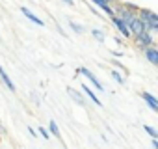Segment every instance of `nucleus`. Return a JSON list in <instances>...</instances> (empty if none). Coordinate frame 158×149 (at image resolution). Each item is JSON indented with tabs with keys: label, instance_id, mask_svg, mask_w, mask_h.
<instances>
[{
	"label": "nucleus",
	"instance_id": "obj_1",
	"mask_svg": "<svg viewBox=\"0 0 158 149\" xmlns=\"http://www.w3.org/2000/svg\"><path fill=\"white\" fill-rule=\"evenodd\" d=\"M136 15H138L139 21L145 24V30H147V32H151V34L158 32V15H156L152 10H149V8H139Z\"/></svg>",
	"mask_w": 158,
	"mask_h": 149
},
{
	"label": "nucleus",
	"instance_id": "obj_2",
	"mask_svg": "<svg viewBox=\"0 0 158 149\" xmlns=\"http://www.w3.org/2000/svg\"><path fill=\"white\" fill-rule=\"evenodd\" d=\"M130 39H134V45L138 47V49H141V50H145L147 47H151V45H154V37H152V34L151 32H141V34H136V36H132Z\"/></svg>",
	"mask_w": 158,
	"mask_h": 149
},
{
	"label": "nucleus",
	"instance_id": "obj_3",
	"mask_svg": "<svg viewBox=\"0 0 158 149\" xmlns=\"http://www.w3.org/2000/svg\"><path fill=\"white\" fill-rule=\"evenodd\" d=\"M78 73H80V74H84V77H86V79H88V80H89L93 86H95V90H99V92H106V90H104V84H102V82H101V80L95 77V74H93V73H91L88 67H80V69H78Z\"/></svg>",
	"mask_w": 158,
	"mask_h": 149
},
{
	"label": "nucleus",
	"instance_id": "obj_4",
	"mask_svg": "<svg viewBox=\"0 0 158 149\" xmlns=\"http://www.w3.org/2000/svg\"><path fill=\"white\" fill-rule=\"evenodd\" d=\"M21 13H23V15H24V17H26L30 23H34V24H37V26H41V28L45 26V21H43V19H39V17H37V15H35V13L30 10V8H26V6H21Z\"/></svg>",
	"mask_w": 158,
	"mask_h": 149
},
{
	"label": "nucleus",
	"instance_id": "obj_5",
	"mask_svg": "<svg viewBox=\"0 0 158 149\" xmlns=\"http://www.w3.org/2000/svg\"><path fill=\"white\" fill-rule=\"evenodd\" d=\"M110 21H112V24L115 26V30H117V32H119L123 37H127V39H130V37H132V34H130L128 26H127V24H123V23H121V21H119L115 15H112V17H110Z\"/></svg>",
	"mask_w": 158,
	"mask_h": 149
},
{
	"label": "nucleus",
	"instance_id": "obj_6",
	"mask_svg": "<svg viewBox=\"0 0 158 149\" xmlns=\"http://www.w3.org/2000/svg\"><path fill=\"white\" fill-rule=\"evenodd\" d=\"M0 80H2V84L11 92V93H15L17 92V88H15V82L11 80V77H10V74H8V71L2 67V65H0Z\"/></svg>",
	"mask_w": 158,
	"mask_h": 149
},
{
	"label": "nucleus",
	"instance_id": "obj_7",
	"mask_svg": "<svg viewBox=\"0 0 158 149\" xmlns=\"http://www.w3.org/2000/svg\"><path fill=\"white\" fill-rule=\"evenodd\" d=\"M139 97L143 99V103H145L152 112H158V99H156L152 93H149V92H141V93H139Z\"/></svg>",
	"mask_w": 158,
	"mask_h": 149
},
{
	"label": "nucleus",
	"instance_id": "obj_8",
	"mask_svg": "<svg viewBox=\"0 0 158 149\" xmlns=\"http://www.w3.org/2000/svg\"><path fill=\"white\" fill-rule=\"evenodd\" d=\"M128 30H130V34L132 36H136V34H141V32H145V24L139 21V17L136 15L130 23H128Z\"/></svg>",
	"mask_w": 158,
	"mask_h": 149
},
{
	"label": "nucleus",
	"instance_id": "obj_9",
	"mask_svg": "<svg viewBox=\"0 0 158 149\" xmlns=\"http://www.w3.org/2000/svg\"><path fill=\"white\" fill-rule=\"evenodd\" d=\"M143 54H145V58L149 60V63H152V65H158V49H156V45H151V47H147V49L143 50Z\"/></svg>",
	"mask_w": 158,
	"mask_h": 149
},
{
	"label": "nucleus",
	"instance_id": "obj_10",
	"mask_svg": "<svg viewBox=\"0 0 158 149\" xmlns=\"http://www.w3.org/2000/svg\"><path fill=\"white\" fill-rule=\"evenodd\" d=\"M89 2H91L93 6H97L99 10H102L106 15H110V17L114 15V8H112V4L108 2V0H89Z\"/></svg>",
	"mask_w": 158,
	"mask_h": 149
},
{
	"label": "nucleus",
	"instance_id": "obj_11",
	"mask_svg": "<svg viewBox=\"0 0 158 149\" xmlns=\"http://www.w3.org/2000/svg\"><path fill=\"white\" fill-rule=\"evenodd\" d=\"M67 95L76 103V104H80V106H84L86 104V99H84V95H82V92H78V90H73L71 86L67 88Z\"/></svg>",
	"mask_w": 158,
	"mask_h": 149
},
{
	"label": "nucleus",
	"instance_id": "obj_12",
	"mask_svg": "<svg viewBox=\"0 0 158 149\" xmlns=\"http://www.w3.org/2000/svg\"><path fill=\"white\" fill-rule=\"evenodd\" d=\"M82 95H88V97H89V99H91V101H93V103L97 104V106H102V103H101V99H99V97L95 95V92H93V90H91L89 86H86V84L82 86Z\"/></svg>",
	"mask_w": 158,
	"mask_h": 149
},
{
	"label": "nucleus",
	"instance_id": "obj_13",
	"mask_svg": "<svg viewBox=\"0 0 158 149\" xmlns=\"http://www.w3.org/2000/svg\"><path fill=\"white\" fill-rule=\"evenodd\" d=\"M47 130H48V134H50V136L54 134V138L61 140V132H60V127H58V123H56L54 119H50V121H48V129H47Z\"/></svg>",
	"mask_w": 158,
	"mask_h": 149
},
{
	"label": "nucleus",
	"instance_id": "obj_14",
	"mask_svg": "<svg viewBox=\"0 0 158 149\" xmlns=\"http://www.w3.org/2000/svg\"><path fill=\"white\" fill-rule=\"evenodd\" d=\"M69 28H73V32H74V34H84V32H86L84 24L76 23V21H73V19H69Z\"/></svg>",
	"mask_w": 158,
	"mask_h": 149
},
{
	"label": "nucleus",
	"instance_id": "obj_15",
	"mask_svg": "<svg viewBox=\"0 0 158 149\" xmlns=\"http://www.w3.org/2000/svg\"><path fill=\"white\" fill-rule=\"evenodd\" d=\"M112 79H114V80H115L117 84H121V86H123V84L127 82V79L123 77V73H119V71H115V69L112 71Z\"/></svg>",
	"mask_w": 158,
	"mask_h": 149
},
{
	"label": "nucleus",
	"instance_id": "obj_16",
	"mask_svg": "<svg viewBox=\"0 0 158 149\" xmlns=\"http://www.w3.org/2000/svg\"><path fill=\"white\" fill-rule=\"evenodd\" d=\"M89 32H91V36H93L99 43H104V32H102V30H99V28H91Z\"/></svg>",
	"mask_w": 158,
	"mask_h": 149
},
{
	"label": "nucleus",
	"instance_id": "obj_17",
	"mask_svg": "<svg viewBox=\"0 0 158 149\" xmlns=\"http://www.w3.org/2000/svg\"><path fill=\"white\" fill-rule=\"evenodd\" d=\"M143 130H145L151 138H158V130H156L154 127H151V125H143Z\"/></svg>",
	"mask_w": 158,
	"mask_h": 149
},
{
	"label": "nucleus",
	"instance_id": "obj_18",
	"mask_svg": "<svg viewBox=\"0 0 158 149\" xmlns=\"http://www.w3.org/2000/svg\"><path fill=\"white\" fill-rule=\"evenodd\" d=\"M35 132H37V136H41L43 140H50V134H48V130H47L45 127H37Z\"/></svg>",
	"mask_w": 158,
	"mask_h": 149
},
{
	"label": "nucleus",
	"instance_id": "obj_19",
	"mask_svg": "<svg viewBox=\"0 0 158 149\" xmlns=\"http://www.w3.org/2000/svg\"><path fill=\"white\" fill-rule=\"evenodd\" d=\"M61 2H63L65 6H71V8H73V6L76 4V2H74V0H61Z\"/></svg>",
	"mask_w": 158,
	"mask_h": 149
},
{
	"label": "nucleus",
	"instance_id": "obj_20",
	"mask_svg": "<svg viewBox=\"0 0 158 149\" xmlns=\"http://www.w3.org/2000/svg\"><path fill=\"white\" fill-rule=\"evenodd\" d=\"M28 132H30V136H32V138H37V132H35V129L28 127Z\"/></svg>",
	"mask_w": 158,
	"mask_h": 149
},
{
	"label": "nucleus",
	"instance_id": "obj_21",
	"mask_svg": "<svg viewBox=\"0 0 158 149\" xmlns=\"http://www.w3.org/2000/svg\"><path fill=\"white\" fill-rule=\"evenodd\" d=\"M112 54H114V56H117V58H121V56H123V52H121V50H112Z\"/></svg>",
	"mask_w": 158,
	"mask_h": 149
},
{
	"label": "nucleus",
	"instance_id": "obj_22",
	"mask_svg": "<svg viewBox=\"0 0 158 149\" xmlns=\"http://www.w3.org/2000/svg\"><path fill=\"white\" fill-rule=\"evenodd\" d=\"M152 149H158V140L156 138H152Z\"/></svg>",
	"mask_w": 158,
	"mask_h": 149
}]
</instances>
